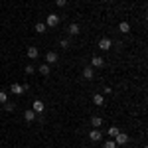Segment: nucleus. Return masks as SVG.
<instances>
[{
    "instance_id": "2eb2a0df",
    "label": "nucleus",
    "mask_w": 148,
    "mask_h": 148,
    "mask_svg": "<svg viewBox=\"0 0 148 148\" xmlns=\"http://www.w3.org/2000/svg\"><path fill=\"white\" fill-rule=\"evenodd\" d=\"M93 103H95L97 107H103V105H105V97H103V95H95V97H93Z\"/></svg>"
},
{
    "instance_id": "5701e85b",
    "label": "nucleus",
    "mask_w": 148,
    "mask_h": 148,
    "mask_svg": "<svg viewBox=\"0 0 148 148\" xmlns=\"http://www.w3.org/2000/svg\"><path fill=\"white\" fill-rule=\"evenodd\" d=\"M59 44H61V47H63V49H67V47H69V42H67V40H61Z\"/></svg>"
},
{
    "instance_id": "6ab92c4d",
    "label": "nucleus",
    "mask_w": 148,
    "mask_h": 148,
    "mask_svg": "<svg viewBox=\"0 0 148 148\" xmlns=\"http://www.w3.org/2000/svg\"><path fill=\"white\" fill-rule=\"evenodd\" d=\"M119 132H121V130H119V128H116V126H111V128H109V136H116V134H119Z\"/></svg>"
},
{
    "instance_id": "0eeeda50",
    "label": "nucleus",
    "mask_w": 148,
    "mask_h": 148,
    "mask_svg": "<svg viewBox=\"0 0 148 148\" xmlns=\"http://www.w3.org/2000/svg\"><path fill=\"white\" fill-rule=\"evenodd\" d=\"M99 47H101V49H105V51H107V49H111V47H113V42H111V40H109V38H103L101 42H99Z\"/></svg>"
},
{
    "instance_id": "dca6fc26",
    "label": "nucleus",
    "mask_w": 148,
    "mask_h": 148,
    "mask_svg": "<svg viewBox=\"0 0 148 148\" xmlns=\"http://www.w3.org/2000/svg\"><path fill=\"white\" fill-rule=\"evenodd\" d=\"M67 32H69L71 36H77V34L81 32V28L77 26V24H71V26H69V30H67Z\"/></svg>"
},
{
    "instance_id": "4468645a",
    "label": "nucleus",
    "mask_w": 148,
    "mask_h": 148,
    "mask_svg": "<svg viewBox=\"0 0 148 148\" xmlns=\"http://www.w3.org/2000/svg\"><path fill=\"white\" fill-rule=\"evenodd\" d=\"M119 30H121L123 34H128V32H130V24L128 22H121L119 24Z\"/></svg>"
},
{
    "instance_id": "20e7f679",
    "label": "nucleus",
    "mask_w": 148,
    "mask_h": 148,
    "mask_svg": "<svg viewBox=\"0 0 148 148\" xmlns=\"http://www.w3.org/2000/svg\"><path fill=\"white\" fill-rule=\"evenodd\" d=\"M26 56H28V59H36V57L40 56V49H38L36 46L28 47V51H26Z\"/></svg>"
},
{
    "instance_id": "f03ea898",
    "label": "nucleus",
    "mask_w": 148,
    "mask_h": 148,
    "mask_svg": "<svg viewBox=\"0 0 148 148\" xmlns=\"http://www.w3.org/2000/svg\"><path fill=\"white\" fill-rule=\"evenodd\" d=\"M57 24H59V18H57V14H49V16H47L46 26H49V28H56Z\"/></svg>"
},
{
    "instance_id": "f8f14e48",
    "label": "nucleus",
    "mask_w": 148,
    "mask_h": 148,
    "mask_svg": "<svg viewBox=\"0 0 148 148\" xmlns=\"http://www.w3.org/2000/svg\"><path fill=\"white\" fill-rule=\"evenodd\" d=\"M83 77H85V79H93V77H95L93 67H85V69H83Z\"/></svg>"
},
{
    "instance_id": "4be33fe9",
    "label": "nucleus",
    "mask_w": 148,
    "mask_h": 148,
    "mask_svg": "<svg viewBox=\"0 0 148 148\" xmlns=\"http://www.w3.org/2000/svg\"><path fill=\"white\" fill-rule=\"evenodd\" d=\"M56 4H57V6H59V8H63V6L67 4V0H56Z\"/></svg>"
},
{
    "instance_id": "9d476101",
    "label": "nucleus",
    "mask_w": 148,
    "mask_h": 148,
    "mask_svg": "<svg viewBox=\"0 0 148 148\" xmlns=\"http://www.w3.org/2000/svg\"><path fill=\"white\" fill-rule=\"evenodd\" d=\"M89 123H91V125H93V128H101V126H103V123H105V121H103L101 116H93V119H91V121H89Z\"/></svg>"
},
{
    "instance_id": "7ed1b4c3",
    "label": "nucleus",
    "mask_w": 148,
    "mask_h": 148,
    "mask_svg": "<svg viewBox=\"0 0 148 148\" xmlns=\"http://www.w3.org/2000/svg\"><path fill=\"white\" fill-rule=\"evenodd\" d=\"M10 93L12 95H22L24 93V85H20V83H12L10 85Z\"/></svg>"
},
{
    "instance_id": "412c9836",
    "label": "nucleus",
    "mask_w": 148,
    "mask_h": 148,
    "mask_svg": "<svg viewBox=\"0 0 148 148\" xmlns=\"http://www.w3.org/2000/svg\"><path fill=\"white\" fill-rule=\"evenodd\" d=\"M105 148H116L114 140H105Z\"/></svg>"
},
{
    "instance_id": "f257e3e1",
    "label": "nucleus",
    "mask_w": 148,
    "mask_h": 148,
    "mask_svg": "<svg viewBox=\"0 0 148 148\" xmlns=\"http://www.w3.org/2000/svg\"><path fill=\"white\" fill-rule=\"evenodd\" d=\"M130 142V136L126 134V132H119L116 136H114V144H121V146H125Z\"/></svg>"
},
{
    "instance_id": "f3484780",
    "label": "nucleus",
    "mask_w": 148,
    "mask_h": 148,
    "mask_svg": "<svg viewBox=\"0 0 148 148\" xmlns=\"http://www.w3.org/2000/svg\"><path fill=\"white\" fill-rule=\"evenodd\" d=\"M40 73H42V75H49V65H47V63H42V65H40Z\"/></svg>"
},
{
    "instance_id": "ddd939ff",
    "label": "nucleus",
    "mask_w": 148,
    "mask_h": 148,
    "mask_svg": "<svg viewBox=\"0 0 148 148\" xmlns=\"http://www.w3.org/2000/svg\"><path fill=\"white\" fill-rule=\"evenodd\" d=\"M34 30H36V32H38V34H44V32H46V30H47V26H46V24H44V22H38V24H36V26H34Z\"/></svg>"
},
{
    "instance_id": "1a4fd4ad",
    "label": "nucleus",
    "mask_w": 148,
    "mask_h": 148,
    "mask_svg": "<svg viewBox=\"0 0 148 148\" xmlns=\"http://www.w3.org/2000/svg\"><path fill=\"white\" fill-rule=\"evenodd\" d=\"M91 65H93V67H103V65H105V59H103V57H99V56H95L91 59Z\"/></svg>"
},
{
    "instance_id": "b1692460",
    "label": "nucleus",
    "mask_w": 148,
    "mask_h": 148,
    "mask_svg": "<svg viewBox=\"0 0 148 148\" xmlns=\"http://www.w3.org/2000/svg\"><path fill=\"white\" fill-rule=\"evenodd\" d=\"M26 73L32 75V73H34V67H32V65H26Z\"/></svg>"
},
{
    "instance_id": "393cba45",
    "label": "nucleus",
    "mask_w": 148,
    "mask_h": 148,
    "mask_svg": "<svg viewBox=\"0 0 148 148\" xmlns=\"http://www.w3.org/2000/svg\"><path fill=\"white\" fill-rule=\"evenodd\" d=\"M101 2H107V0H101Z\"/></svg>"
},
{
    "instance_id": "6e6552de",
    "label": "nucleus",
    "mask_w": 148,
    "mask_h": 148,
    "mask_svg": "<svg viewBox=\"0 0 148 148\" xmlns=\"http://www.w3.org/2000/svg\"><path fill=\"white\" fill-rule=\"evenodd\" d=\"M57 59L59 57H57L56 51H47L46 53V63H57Z\"/></svg>"
},
{
    "instance_id": "39448f33",
    "label": "nucleus",
    "mask_w": 148,
    "mask_h": 148,
    "mask_svg": "<svg viewBox=\"0 0 148 148\" xmlns=\"http://www.w3.org/2000/svg\"><path fill=\"white\" fill-rule=\"evenodd\" d=\"M89 138H91L93 142H99V140L103 138V132L99 130V128H95V130H91V132H89Z\"/></svg>"
},
{
    "instance_id": "aec40b11",
    "label": "nucleus",
    "mask_w": 148,
    "mask_h": 148,
    "mask_svg": "<svg viewBox=\"0 0 148 148\" xmlns=\"http://www.w3.org/2000/svg\"><path fill=\"white\" fill-rule=\"evenodd\" d=\"M6 101H8V93H6V91H0V103L4 105Z\"/></svg>"
},
{
    "instance_id": "a211bd4d",
    "label": "nucleus",
    "mask_w": 148,
    "mask_h": 148,
    "mask_svg": "<svg viewBox=\"0 0 148 148\" xmlns=\"http://www.w3.org/2000/svg\"><path fill=\"white\" fill-rule=\"evenodd\" d=\"M14 107H16V105H14V103H4V111H6V113H12V111H14Z\"/></svg>"
},
{
    "instance_id": "423d86ee",
    "label": "nucleus",
    "mask_w": 148,
    "mask_h": 148,
    "mask_svg": "<svg viewBox=\"0 0 148 148\" xmlns=\"http://www.w3.org/2000/svg\"><path fill=\"white\" fill-rule=\"evenodd\" d=\"M44 109H46V105L40 101V99L34 101V105H32V111H34V113H44Z\"/></svg>"
},
{
    "instance_id": "9b49d317",
    "label": "nucleus",
    "mask_w": 148,
    "mask_h": 148,
    "mask_svg": "<svg viewBox=\"0 0 148 148\" xmlns=\"http://www.w3.org/2000/svg\"><path fill=\"white\" fill-rule=\"evenodd\" d=\"M24 119H26L28 123H34V119H36V113L32 111V109H28V111L24 113Z\"/></svg>"
}]
</instances>
